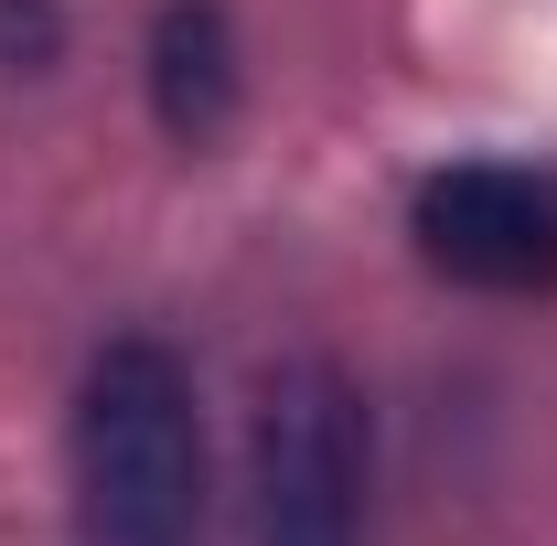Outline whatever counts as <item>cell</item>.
I'll list each match as a JSON object with an SVG mask.
<instances>
[{"label": "cell", "instance_id": "5b68a950", "mask_svg": "<svg viewBox=\"0 0 557 546\" xmlns=\"http://www.w3.org/2000/svg\"><path fill=\"white\" fill-rule=\"evenodd\" d=\"M54 44H65L54 0H0V65H44Z\"/></svg>", "mask_w": 557, "mask_h": 546}, {"label": "cell", "instance_id": "7a4b0ae2", "mask_svg": "<svg viewBox=\"0 0 557 546\" xmlns=\"http://www.w3.org/2000/svg\"><path fill=\"white\" fill-rule=\"evenodd\" d=\"M258 546H354L364 536V408L344 364L289 353L258 397Z\"/></svg>", "mask_w": 557, "mask_h": 546}, {"label": "cell", "instance_id": "277c9868", "mask_svg": "<svg viewBox=\"0 0 557 546\" xmlns=\"http://www.w3.org/2000/svg\"><path fill=\"white\" fill-rule=\"evenodd\" d=\"M150 97H161V129L172 139H214L236 108V33L214 0H172L150 22Z\"/></svg>", "mask_w": 557, "mask_h": 546}, {"label": "cell", "instance_id": "3957f363", "mask_svg": "<svg viewBox=\"0 0 557 546\" xmlns=\"http://www.w3.org/2000/svg\"><path fill=\"white\" fill-rule=\"evenodd\" d=\"M418 258L461 289H557V183L515 161H450L418 183Z\"/></svg>", "mask_w": 557, "mask_h": 546}, {"label": "cell", "instance_id": "6da1fadb", "mask_svg": "<svg viewBox=\"0 0 557 546\" xmlns=\"http://www.w3.org/2000/svg\"><path fill=\"white\" fill-rule=\"evenodd\" d=\"M75 504H86V546H194L205 429H194V375L161 343L97 353L75 397Z\"/></svg>", "mask_w": 557, "mask_h": 546}]
</instances>
